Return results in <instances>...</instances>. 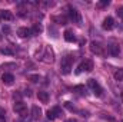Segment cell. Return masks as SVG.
<instances>
[{
  "label": "cell",
  "mask_w": 123,
  "mask_h": 122,
  "mask_svg": "<svg viewBox=\"0 0 123 122\" xmlns=\"http://www.w3.org/2000/svg\"><path fill=\"white\" fill-rule=\"evenodd\" d=\"M90 50H92L94 55H97V56H105V53H106V46H103L102 42L93 40L92 43H90Z\"/></svg>",
  "instance_id": "1"
},
{
  "label": "cell",
  "mask_w": 123,
  "mask_h": 122,
  "mask_svg": "<svg viewBox=\"0 0 123 122\" xmlns=\"http://www.w3.org/2000/svg\"><path fill=\"white\" fill-rule=\"evenodd\" d=\"M70 70H72V58L64 56L60 62V72L63 75H67V73H70Z\"/></svg>",
  "instance_id": "2"
},
{
  "label": "cell",
  "mask_w": 123,
  "mask_h": 122,
  "mask_svg": "<svg viewBox=\"0 0 123 122\" xmlns=\"http://www.w3.org/2000/svg\"><path fill=\"white\" fill-rule=\"evenodd\" d=\"M93 70V62L92 61H83L76 69V73H82V72H92Z\"/></svg>",
  "instance_id": "3"
},
{
  "label": "cell",
  "mask_w": 123,
  "mask_h": 122,
  "mask_svg": "<svg viewBox=\"0 0 123 122\" xmlns=\"http://www.w3.org/2000/svg\"><path fill=\"white\" fill-rule=\"evenodd\" d=\"M87 85H89V88L93 91V93H94L96 96H102V95H103V89H102V86L96 82V79H89V81H87Z\"/></svg>",
  "instance_id": "4"
},
{
  "label": "cell",
  "mask_w": 123,
  "mask_h": 122,
  "mask_svg": "<svg viewBox=\"0 0 123 122\" xmlns=\"http://www.w3.org/2000/svg\"><path fill=\"white\" fill-rule=\"evenodd\" d=\"M42 61L44 63H53L55 62V52L50 46H46L44 47V55H43V59Z\"/></svg>",
  "instance_id": "5"
},
{
  "label": "cell",
  "mask_w": 123,
  "mask_h": 122,
  "mask_svg": "<svg viewBox=\"0 0 123 122\" xmlns=\"http://www.w3.org/2000/svg\"><path fill=\"white\" fill-rule=\"evenodd\" d=\"M46 116H47L49 121H55V119H57L59 116H62V109L59 106H55V108H52V109L47 111Z\"/></svg>",
  "instance_id": "6"
},
{
  "label": "cell",
  "mask_w": 123,
  "mask_h": 122,
  "mask_svg": "<svg viewBox=\"0 0 123 122\" xmlns=\"http://www.w3.org/2000/svg\"><path fill=\"white\" fill-rule=\"evenodd\" d=\"M69 17H70V20H73V23L82 25V16L74 7H69Z\"/></svg>",
  "instance_id": "7"
},
{
  "label": "cell",
  "mask_w": 123,
  "mask_h": 122,
  "mask_svg": "<svg viewBox=\"0 0 123 122\" xmlns=\"http://www.w3.org/2000/svg\"><path fill=\"white\" fill-rule=\"evenodd\" d=\"M13 109H14V112H17V114H20V115H26L27 114V106H26V103H23V102H16L14 105H13Z\"/></svg>",
  "instance_id": "8"
},
{
  "label": "cell",
  "mask_w": 123,
  "mask_h": 122,
  "mask_svg": "<svg viewBox=\"0 0 123 122\" xmlns=\"http://www.w3.org/2000/svg\"><path fill=\"white\" fill-rule=\"evenodd\" d=\"M102 27H103L105 30H112V29L115 27V20H113V17H110V16L105 17V20H103V23H102Z\"/></svg>",
  "instance_id": "9"
},
{
  "label": "cell",
  "mask_w": 123,
  "mask_h": 122,
  "mask_svg": "<svg viewBox=\"0 0 123 122\" xmlns=\"http://www.w3.org/2000/svg\"><path fill=\"white\" fill-rule=\"evenodd\" d=\"M13 19H14V16L10 10H0V20L1 22H12Z\"/></svg>",
  "instance_id": "10"
},
{
  "label": "cell",
  "mask_w": 123,
  "mask_h": 122,
  "mask_svg": "<svg viewBox=\"0 0 123 122\" xmlns=\"http://www.w3.org/2000/svg\"><path fill=\"white\" fill-rule=\"evenodd\" d=\"M40 116H42V109L39 108V106H33L31 108V116H30V119L31 121H37V119H40Z\"/></svg>",
  "instance_id": "11"
},
{
  "label": "cell",
  "mask_w": 123,
  "mask_h": 122,
  "mask_svg": "<svg viewBox=\"0 0 123 122\" xmlns=\"http://www.w3.org/2000/svg\"><path fill=\"white\" fill-rule=\"evenodd\" d=\"M107 52H109L112 56H117V55L120 53V47H119V45L113 43V45H109V46H107Z\"/></svg>",
  "instance_id": "12"
},
{
  "label": "cell",
  "mask_w": 123,
  "mask_h": 122,
  "mask_svg": "<svg viewBox=\"0 0 123 122\" xmlns=\"http://www.w3.org/2000/svg\"><path fill=\"white\" fill-rule=\"evenodd\" d=\"M1 81H3L4 85H13V82H14V76H13L12 73H4V75L1 76Z\"/></svg>",
  "instance_id": "13"
},
{
  "label": "cell",
  "mask_w": 123,
  "mask_h": 122,
  "mask_svg": "<svg viewBox=\"0 0 123 122\" xmlns=\"http://www.w3.org/2000/svg\"><path fill=\"white\" fill-rule=\"evenodd\" d=\"M37 98H39L43 103H47V102H49V93L44 92V91H39L37 92Z\"/></svg>",
  "instance_id": "14"
},
{
  "label": "cell",
  "mask_w": 123,
  "mask_h": 122,
  "mask_svg": "<svg viewBox=\"0 0 123 122\" xmlns=\"http://www.w3.org/2000/svg\"><path fill=\"white\" fill-rule=\"evenodd\" d=\"M63 36H64V39H66L67 42H74V40H76V36H74V33H73L72 30H69V29L63 33Z\"/></svg>",
  "instance_id": "15"
},
{
  "label": "cell",
  "mask_w": 123,
  "mask_h": 122,
  "mask_svg": "<svg viewBox=\"0 0 123 122\" xmlns=\"http://www.w3.org/2000/svg\"><path fill=\"white\" fill-rule=\"evenodd\" d=\"M17 34H19L20 37H27V36L31 34V30L27 29V27H20V29L17 30Z\"/></svg>",
  "instance_id": "16"
},
{
  "label": "cell",
  "mask_w": 123,
  "mask_h": 122,
  "mask_svg": "<svg viewBox=\"0 0 123 122\" xmlns=\"http://www.w3.org/2000/svg\"><path fill=\"white\" fill-rule=\"evenodd\" d=\"M30 30H31V34H40V33L43 32V26H42L40 23H34Z\"/></svg>",
  "instance_id": "17"
},
{
  "label": "cell",
  "mask_w": 123,
  "mask_h": 122,
  "mask_svg": "<svg viewBox=\"0 0 123 122\" xmlns=\"http://www.w3.org/2000/svg\"><path fill=\"white\" fill-rule=\"evenodd\" d=\"M113 76H115V79H116L117 82H123V69H117V70L113 73Z\"/></svg>",
  "instance_id": "18"
},
{
  "label": "cell",
  "mask_w": 123,
  "mask_h": 122,
  "mask_svg": "<svg viewBox=\"0 0 123 122\" xmlns=\"http://www.w3.org/2000/svg\"><path fill=\"white\" fill-rule=\"evenodd\" d=\"M73 92H76V93H79V95H86V88L82 86V85H79V86H74V88H73Z\"/></svg>",
  "instance_id": "19"
},
{
  "label": "cell",
  "mask_w": 123,
  "mask_h": 122,
  "mask_svg": "<svg viewBox=\"0 0 123 122\" xmlns=\"http://www.w3.org/2000/svg\"><path fill=\"white\" fill-rule=\"evenodd\" d=\"M0 53L1 55H13L14 52L10 49V47H7V46H4V47H0Z\"/></svg>",
  "instance_id": "20"
},
{
  "label": "cell",
  "mask_w": 123,
  "mask_h": 122,
  "mask_svg": "<svg viewBox=\"0 0 123 122\" xmlns=\"http://www.w3.org/2000/svg\"><path fill=\"white\" fill-rule=\"evenodd\" d=\"M27 78H29V81H31L33 83H37V82H40V81H42V78H40L39 75H29Z\"/></svg>",
  "instance_id": "21"
},
{
  "label": "cell",
  "mask_w": 123,
  "mask_h": 122,
  "mask_svg": "<svg viewBox=\"0 0 123 122\" xmlns=\"http://www.w3.org/2000/svg\"><path fill=\"white\" fill-rule=\"evenodd\" d=\"M1 68L3 69H17V65L16 63H3Z\"/></svg>",
  "instance_id": "22"
},
{
  "label": "cell",
  "mask_w": 123,
  "mask_h": 122,
  "mask_svg": "<svg viewBox=\"0 0 123 122\" xmlns=\"http://www.w3.org/2000/svg\"><path fill=\"white\" fill-rule=\"evenodd\" d=\"M4 118H6V111L0 108V122H4Z\"/></svg>",
  "instance_id": "23"
},
{
  "label": "cell",
  "mask_w": 123,
  "mask_h": 122,
  "mask_svg": "<svg viewBox=\"0 0 123 122\" xmlns=\"http://www.w3.org/2000/svg\"><path fill=\"white\" fill-rule=\"evenodd\" d=\"M64 106H66L69 111H72V112H73V111H76V109H74V106L72 105V102H64Z\"/></svg>",
  "instance_id": "24"
},
{
  "label": "cell",
  "mask_w": 123,
  "mask_h": 122,
  "mask_svg": "<svg viewBox=\"0 0 123 122\" xmlns=\"http://www.w3.org/2000/svg\"><path fill=\"white\" fill-rule=\"evenodd\" d=\"M109 4V0H103V1H100V3H97V7H105V6H107Z\"/></svg>",
  "instance_id": "25"
},
{
  "label": "cell",
  "mask_w": 123,
  "mask_h": 122,
  "mask_svg": "<svg viewBox=\"0 0 123 122\" xmlns=\"http://www.w3.org/2000/svg\"><path fill=\"white\" fill-rule=\"evenodd\" d=\"M116 13H117V16H119V17H122V19H123V7H119V9L116 10Z\"/></svg>",
  "instance_id": "26"
},
{
  "label": "cell",
  "mask_w": 123,
  "mask_h": 122,
  "mask_svg": "<svg viewBox=\"0 0 123 122\" xmlns=\"http://www.w3.org/2000/svg\"><path fill=\"white\" fill-rule=\"evenodd\" d=\"M55 20L60 22L62 25H66V19H64V17H55Z\"/></svg>",
  "instance_id": "27"
},
{
  "label": "cell",
  "mask_w": 123,
  "mask_h": 122,
  "mask_svg": "<svg viewBox=\"0 0 123 122\" xmlns=\"http://www.w3.org/2000/svg\"><path fill=\"white\" fill-rule=\"evenodd\" d=\"M3 32H6V33H9V32H10V29H9L7 26H4V27H3Z\"/></svg>",
  "instance_id": "28"
},
{
  "label": "cell",
  "mask_w": 123,
  "mask_h": 122,
  "mask_svg": "<svg viewBox=\"0 0 123 122\" xmlns=\"http://www.w3.org/2000/svg\"><path fill=\"white\" fill-rule=\"evenodd\" d=\"M66 122H77V119H74V118H70V119H67Z\"/></svg>",
  "instance_id": "29"
},
{
  "label": "cell",
  "mask_w": 123,
  "mask_h": 122,
  "mask_svg": "<svg viewBox=\"0 0 123 122\" xmlns=\"http://www.w3.org/2000/svg\"><path fill=\"white\" fill-rule=\"evenodd\" d=\"M120 98H122V102H123V92H120Z\"/></svg>",
  "instance_id": "30"
},
{
  "label": "cell",
  "mask_w": 123,
  "mask_h": 122,
  "mask_svg": "<svg viewBox=\"0 0 123 122\" xmlns=\"http://www.w3.org/2000/svg\"><path fill=\"white\" fill-rule=\"evenodd\" d=\"M0 40H1V34H0Z\"/></svg>",
  "instance_id": "31"
}]
</instances>
